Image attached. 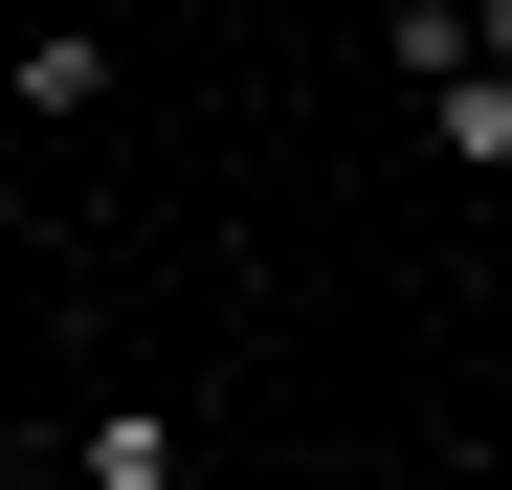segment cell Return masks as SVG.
I'll use <instances>...</instances> for the list:
<instances>
[{
  "label": "cell",
  "mask_w": 512,
  "mask_h": 490,
  "mask_svg": "<svg viewBox=\"0 0 512 490\" xmlns=\"http://www.w3.org/2000/svg\"><path fill=\"white\" fill-rule=\"evenodd\" d=\"M423 134H446L468 179H512V67H423Z\"/></svg>",
  "instance_id": "1"
},
{
  "label": "cell",
  "mask_w": 512,
  "mask_h": 490,
  "mask_svg": "<svg viewBox=\"0 0 512 490\" xmlns=\"http://www.w3.org/2000/svg\"><path fill=\"white\" fill-rule=\"evenodd\" d=\"M67 490H179V424H90V468Z\"/></svg>",
  "instance_id": "3"
},
{
  "label": "cell",
  "mask_w": 512,
  "mask_h": 490,
  "mask_svg": "<svg viewBox=\"0 0 512 490\" xmlns=\"http://www.w3.org/2000/svg\"><path fill=\"white\" fill-rule=\"evenodd\" d=\"M0 90H23V112H112V45H90V23H45V45H0Z\"/></svg>",
  "instance_id": "2"
}]
</instances>
